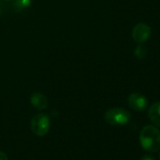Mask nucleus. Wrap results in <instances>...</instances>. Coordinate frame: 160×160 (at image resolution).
<instances>
[{"label":"nucleus","instance_id":"1","mask_svg":"<svg viewBox=\"0 0 160 160\" xmlns=\"http://www.w3.org/2000/svg\"><path fill=\"white\" fill-rule=\"evenodd\" d=\"M139 143L149 152H158L160 150V130L154 125H145L139 133Z\"/></svg>","mask_w":160,"mask_h":160},{"label":"nucleus","instance_id":"2","mask_svg":"<svg viewBox=\"0 0 160 160\" xmlns=\"http://www.w3.org/2000/svg\"><path fill=\"white\" fill-rule=\"evenodd\" d=\"M131 114L124 108H109L105 113V120L111 125H124L129 122Z\"/></svg>","mask_w":160,"mask_h":160},{"label":"nucleus","instance_id":"3","mask_svg":"<svg viewBox=\"0 0 160 160\" xmlns=\"http://www.w3.org/2000/svg\"><path fill=\"white\" fill-rule=\"evenodd\" d=\"M30 128L32 132L40 137L45 136L50 128V119L45 113H38L34 115L30 122Z\"/></svg>","mask_w":160,"mask_h":160},{"label":"nucleus","instance_id":"4","mask_svg":"<svg viewBox=\"0 0 160 160\" xmlns=\"http://www.w3.org/2000/svg\"><path fill=\"white\" fill-rule=\"evenodd\" d=\"M151 36V28L146 23L137 24L132 31L133 40L138 43H143L149 40Z\"/></svg>","mask_w":160,"mask_h":160},{"label":"nucleus","instance_id":"5","mask_svg":"<svg viewBox=\"0 0 160 160\" xmlns=\"http://www.w3.org/2000/svg\"><path fill=\"white\" fill-rule=\"evenodd\" d=\"M127 102H128L129 107L136 111H143L148 107L147 98L144 95L138 93V92H134L130 94Z\"/></svg>","mask_w":160,"mask_h":160},{"label":"nucleus","instance_id":"6","mask_svg":"<svg viewBox=\"0 0 160 160\" xmlns=\"http://www.w3.org/2000/svg\"><path fill=\"white\" fill-rule=\"evenodd\" d=\"M148 117L157 127H160V101L152 104L148 110Z\"/></svg>","mask_w":160,"mask_h":160},{"label":"nucleus","instance_id":"7","mask_svg":"<svg viewBox=\"0 0 160 160\" xmlns=\"http://www.w3.org/2000/svg\"><path fill=\"white\" fill-rule=\"evenodd\" d=\"M30 103H31V105L35 108H37L39 110L45 109L47 108V105H48L46 97L43 94L40 93V92H34L31 95V97H30Z\"/></svg>","mask_w":160,"mask_h":160},{"label":"nucleus","instance_id":"8","mask_svg":"<svg viewBox=\"0 0 160 160\" xmlns=\"http://www.w3.org/2000/svg\"><path fill=\"white\" fill-rule=\"evenodd\" d=\"M32 4V0H15L14 2V8L18 11L27 9Z\"/></svg>","mask_w":160,"mask_h":160},{"label":"nucleus","instance_id":"9","mask_svg":"<svg viewBox=\"0 0 160 160\" xmlns=\"http://www.w3.org/2000/svg\"><path fill=\"white\" fill-rule=\"evenodd\" d=\"M147 54V49L144 45H141L139 43V45H138L135 49V56L138 58V59H143L146 57Z\"/></svg>","mask_w":160,"mask_h":160},{"label":"nucleus","instance_id":"10","mask_svg":"<svg viewBox=\"0 0 160 160\" xmlns=\"http://www.w3.org/2000/svg\"><path fill=\"white\" fill-rule=\"evenodd\" d=\"M0 160H9L7 154L5 152H1V151H0Z\"/></svg>","mask_w":160,"mask_h":160},{"label":"nucleus","instance_id":"11","mask_svg":"<svg viewBox=\"0 0 160 160\" xmlns=\"http://www.w3.org/2000/svg\"><path fill=\"white\" fill-rule=\"evenodd\" d=\"M140 160H155V159L152 156H151V155H143L140 158Z\"/></svg>","mask_w":160,"mask_h":160},{"label":"nucleus","instance_id":"12","mask_svg":"<svg viewBox=\"0 0 160 160\" xmlns=\"http://www.w3.org/2000/svg\"><path fill=\"white\" fill-rule=\"evenodd\" d=\"M8 1H11V0H8Z\"/></svg>","mask_w":160,"mask_h":160}]
</instances>
